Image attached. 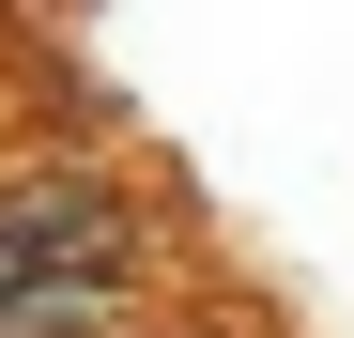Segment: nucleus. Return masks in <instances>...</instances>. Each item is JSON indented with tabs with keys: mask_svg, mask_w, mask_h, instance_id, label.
Listing matches in <instances>:
<instances>
[{
	"mask_svg": "<svg viewBox=\"0 0 354 338\" xmlns=\"http://www.w3.org/2000/svg\"><path fill=\"white\" fill-rule=\"evenodd\" d=\"M139 246H201L169 169L139 139H46V154H0V277H46V261H139Z\"/></svg>",
	"mask_w": 354,
	"mask_h": 338,
	"instance_id": "obj_1",
	"label": "nucleus"
},
{
	"mask_svg": "<svg viewBox=\"0 0 354 338\" xmlns=\"http://www.w3.org/2000/svg\"><path fill=\"white\" fill-rule=\"evenodd\" d=\"M201 246H139V261H46V277H0V338H124L139 308L201 292Z\"/></svg>",
	"mask_w": 354,
	"mask_h": 338,
	"instance_id": "obj_2",
	"label": "nucleus"
},
{
	"mask_svg": "<svg viewBox=\"0 0 354 338\" xmlns=\"http://www.w3.org/2000/svg\"><path fill=\"white\" fill-rule=\"evenodd\" d=\"M124 338H262L247 308H216V277H201V292H169V308H139Z\"/></svg>",
	"mask_w": 354,
	"mask_h": 338,
	"instance_id": "obj_3",
	"label": "nucleus"
}]
</instances>
